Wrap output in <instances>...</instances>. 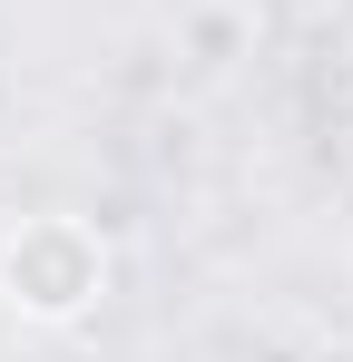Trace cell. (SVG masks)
Instances as JSON below:
<instances>
[{
  "label": "cell",
  "mask_w": 353,
  "mask_h": 362,
  "mask_svg": "<svg viewBox=\"0 0 353 362\" xmlns=\"http://www.w3.org/2000/svg\"><path fill=\"white\" fill-rule=\"evenodd\" d=\"M0 294H10V313H30V323L99 313V294H108V245H99V226H79V216L10 226V245H0Z\"/></svg>",
  "instance_id": "1"
}]
</instances>
